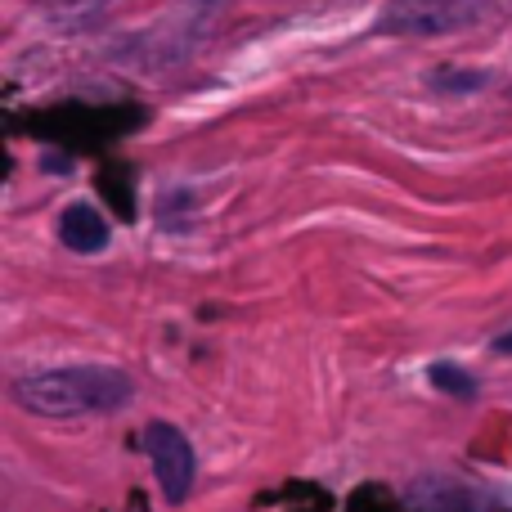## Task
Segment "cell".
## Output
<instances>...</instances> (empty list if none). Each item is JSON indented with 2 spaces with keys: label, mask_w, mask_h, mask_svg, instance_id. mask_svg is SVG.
Instances as JSON below:
<instances>
[{
  "label": "cell",
  "mask_w": 512,
  "mask_h": 512,
  "mask_svg": "<svg viewBox=\"0 0 512 512\" xmlns=\"http://www.w3.org/2000/svg\"><path fill=\"white\" fill-rule=\"evenodd\" d=\"M9 400L36 418L117 414L135 400V378L113 364H59L9 382Z\"/></svg>",
  "instance_id": "cell-1"
},
{
  "label": "cell",
  "mask_w": 512,
  "mask_h": 512,
  "mask_svg": "<svg viewBox=\"0 0 512 512\" xmlns=\"http://www.w3.org/2000/svg\"><path fill=\"white\" fill-rule=\"evenodd\" d=\"M486 18V0H387L378 32L387 36H445Z\"/></svg>",
  "instance_id": "cell-2"
},
{
  "label": "cell",
  "mask_w": 512,
  "mask_h": 512,
  "mask_svg": "<svg viewBox=\"0 0 512 512\" xmlns=\"http://www.w3.org/2000/svg\"><path fill=\"white\" fill-rule=\"evenodd\" d=\"M144 454H149V463H153L162 499H167L171 508H180L198 477V454H194V445H189V436L180 432L176 423H149L144 427Z\"/></svg>",
  "instance_id": "cell-3"
},
{
  "label": "cell",
  "mask_w": 512,
  "mask_h": 512,
  "mask_svg": "<svg viewBox=\"0 0 512 512\" xmlns=\"http://www.w3.org/2000/svg\"><path fill=\"white\" fill-rule=\"evenodd\" d=\"M108 239H113V230H108V221L90 203H72L68 212L59 216V243L68 252L95 256V252L108 248Z\"/></svg>",
  "instance_id": "cell-4"
},
{
  "label": "cell",
  "mask_w": 512,
  "mask_h": 512,
  "mask_svg": "<svg viewBox=\"0 0 512 512\" xmlns=\"http://www.w3.org/2000/svg\"><path fill=\"white\" fill-rule=\"evenodd\" d=\"M427 382H432L436 391H445V396H454V400L477 396V378H472L468 369H459L454 360H436L432 369H427Z\"/></svg>",
  "instance_id": "cell-5"
},
{
  "label": "cell",
  "mask_w": 512,
  "mask_h": 512,
  "mask_svg": "<svg viewBox=\"0 0 512 512\" xmlns=\"http://www.w3.org/2000/svg\"><path fill=\"white\" fill-rule=\"evenodd\" d=\"M427 81H432V90H445V95H450V90H481V86H486V72H472V68H436Z\"/></svg>",
  "instance_id": "cell-6"
},
{
  "label": "cell",
  "mask_w": 512,
  "mask_h": 512,
  "mask_svg": "<svg viewBox=\"0 0 512 512\" xmlns=\"http://www.w3.org/2000/svg\"><path fill=\"white\" fill-rule=\"evenodd\" d=\"M490 351H495V355H512V333H499L495 342H490Z\"/></svg>",
  "instance_id": "cell-7"
}]
</instances>
